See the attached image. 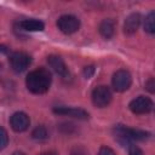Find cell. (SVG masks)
Masks as SVG:
<instances>
[{
  "instance_id": "cell-20",
  "label": "cell",
  "mask_w": 155,
  "mask_h": 155,
  "mask_svg": "<svg viewBox=\"0 0 155 155\" xmlns=\"http://www.w3.org/2000/svg\"><path fill=\"white\" fill-rule=\"evenodd\" d=\"M93 73H94V68L92 67V65H90V67H86L85 69H84V74H85V76L88 79V78H91L92 75H93Z\"/></svg>"
},
{
  "instance_id": "cell-18",
  "label": "cell",
  "mask_w": 155,
  "mask_h": 155,
  "mask_svg": "<svg viewBox=\"0 0 155 155\" xmlns=\"http://www.w3.org/2000/svg\"><path fill=\"white\" fill-rule=\"evenodd\" d=\"M128 155H143V151L139 147L132 144L128 147Z\"/></svg>"
},
{
  "instance_id": "cell-24",
  "label": "cell",
  "mask_w": 155,
  "mask_h": 155,
  "mask_svg": "<svg viewBox=\"0 0 155 155\" xmlns=\"http://www.w3.org/2000/svg\"><path fill=\"white\" fill-rule=\"evenodd\" d=\"M12 155H25L24 153H22V151H15Z\"/></svg>"
},
{
  "instance_id": "cell-16",
  "label": "cell",
  "mask_w": 155,
  "mask_h": 155,
  "mask_svg": "<svg viewBox=\"0 0 155 155\" xmlns=\"http://www.w3.org/2000/svg\"><path fill=\"white\" fill-rule=\"evenodd\" d=\"M8 144V134L5 128L0 127V150L5 149Z\"/></svg>"
},
{
  "instance_id": "cell-22",
  "label": "cell",
  "mask_w": 155,
  "mask_h": 155,
  "mask_svg": "<svg viewBox=\"0 0 155 155\" xmlns=\"http://www.w3.org/2000/svg\"><path fill=\"white\" fill-rule=\"evenodd\" d=\"M7 52H8V47L5 46V45H0V54L7 53Z\"/></svg>"
},
{
  "instance_id": "cell-21",
  "label": "cell",
  "mask_w": 155,
  "mask_h": 155,
  "mask_svg": "<svg viewBox=\"0 0 155 155\" xmlns=\"http://www.w3.org/2000/svg\"><path fill=\"white\" fill-rule=\"evenodd\" d=\"M145 87L148 88V91H149V92H151V93L154 92V87H155V84H154V79H153V78H151V79H149V81L145 84Z\"/></svg>"
},
{
  "instance_id": "cell-13",
  "label": "cell",
  "mask_w": 155,
  "mask_h": 155,
  "mask_svg": "<svg viewBox=\"0 0 155 155\" xmlns=\"http://www.w3.org/2000/svg\"><path fill=\"white\" fill-rule=\"evenodd\" d=\"M18 25L24 31H41L45 28V24L39 19H24Z\"/></svg>"
},
{
  "instance_id": "cell-9",
  "label": "cell",
  "mask_w": 155,
  "mask_h": 155,
  "mask_svg": "<svg viewBox=\"0 0 155 155\" xmlns=\"http://www.w3.org/2000/svg\"><path fill=\"white\" fill-rule=\"evenodd\" d=\"M53 113L58 115H65L70 117H75L79 120H87L88 113L81 108H74V107H56L53 108Z\"/></svg>"
},
{
  "instance_id": "cell-6",
  "label": "cell",
  "mask_w": 155,
  "mask_h": 155,
  "mask_svg": "<svg viewBox=\"0 0 155 155\" xmlns=\"http://www.w3.org/2000/svg\"><path fill=\"white\" fill-rule=\"evenodd\" d=\"M111 84H113V87L115 91L124 92L130 88V86L132 84V76H131L130 71H127L125 69H120L114 73Z\"/></svg>"
},
{
  "instance_id": "cell-7",
  "label": "cell",
  "mask_w": 155,
  "mask_h": 155,
  "mask_svg": "<svg viewBox=\"0 0 155 155\" xmlns=\"http://www.w3.org/2000/svg\"><path fill=\"white\" fill-rule=\"evenodd\" d=\"M58 29L64 34H73L80 28V19L73 15H63L57 21Z\"/></svg>"
},
{
  "instance_id": "cell-19",
  "label": "cell",
  "mask_w": 155,
  "mask_h": 155,
  "mask_svg": "<svg viewBox=\"0 0 155 155\" xmlns=\"http://www.w3.org/2000/svg\"><path fill=\"white\" fill-rule=\"evenodd\" d=\"M98 155H116L115 151L109 148V147H101L99 151H98Z\"/></svg>"
},
{
  "instance_id": "cell-14",
  "label": "cell",
  "mask_w": 155,
  "mask_h": 155,
  "mask_svg": "<svg viewBox=\"0 0 155 155\" xmlns=\"http://www.w3.org/2000/svg\"><path fill=\"white\" fill-rule=\"evenodd\" d=\"M144 30L149 34L155 33V12L150 11L144 19Z\"/></svg>"
},
{
  "instance_id": "cell-17",
  "label": "cell",
  "mask_w": 155,
  "mask_h": 155,
  "mask_svg": "<svg viewBox=\"0 0 155 155\" xmlns=\"http://www.w3.org/2000/svg\"><path fill=\"white\" fill-rule=\"evenodd\" d=\"M70 155H88V151H87L84 147L76 145V147H74V148L71 149Z\"/></svg>"
},
{
  "instance_id": "cell-11",
  "label": "cell",
  "mask_w": 155,
  "mask_h": 155,
  "mask_svg": "<svg viewBox=\"0 0 155 155\" xmlns=\"http://www.w3.org/2000/svg\"><path fill=\"white\" fill-rule=\"evenodd\" d=\"M140 22H142V17L138 12H134V13H131L126 19H125V23H124V31L125 34L127 35H132L134 34L139 25H140Z\"/></svg>"
},
{
  "instance_id": "cell-1",
  "label": "cell",
  "mask_w": 155,
  "mask_h": 155,
  "mask_svg": "<svg viewBox=\"0 0 155 155\" xmlns=\"http://www.w3.org/2000/svg\"><path fill=\"white\" fill-rule=\"evenodd\" d=\"M52 82V76L48 69L46 68H38L31 70L25 79L27 88L34 94H42L48 91Z\"/></svg>"
},
{
  "instance_id": "cell-5",
  "label": "cell",
  "mask_w": 155,
  "mask_h": 155,
  "mask_svg": "<svg viewBox=\"0 0 155 155\" xmlns=\"http://www.w3.org/2000/svg\"><path fill=\"white\" fill-rule=\"evenodd\" d=\"M8 62H10V65L12 68L13 71L16 73H22L24 71L31 63V57L25 53V52H13L10 58H8Z\"/></svg>"
},
{
  "instance_id": "cell-3",
  "label": "cell",
  "mask_w": 155,
  "mask_h": 155,
  "mask_svg": "<svg viewBox=\"0 0 155 155\" xmlns=\"http://www.w3.org/2000/svg\"><path fill=\"white\" fill-rule=\"evenodd\" d=\"M113 94L108 86L101 85L92 91V103L97 108H104L111 102Z\"/></svg>"
},
{
  "instance_id": "cell-4",
  "label": "cell",
  "mask_w": 155,
  "mask_h": 155,
  "mask_svg": "<svg viewBox=\"0 0 155 155\" xmlns=\"http://www.w3.org/2000/svg\"><path fill=\"white\" fill-rule=\"evenodd\" d=\"M128 108L133 113V114H137V115H142V114H148L153 110L154 108V103L153 101L149 98V97H145V96H138L137 98L132 99L128 104Z\"/></svg>"
},
{
  "instance_id": "cell-15",
  "label": "cell",
  "mask_w": 155,
  "mask_h": 155,
  "mask_svg": "<svg viewBox=\"0 0 155 155\" xmlns=\"http://www.w3.org/2000/svg\"><path fill=\"white\" fill-rule=\"evenodd\" d=\"M31 137H33L35 140L41 142V140H45V139L48 138V132H47V130H46L45 126H38V127H35V128L33 130Z\"/></svg>"
},
{
  "instance_id": "cell-10",
  "label": "cell",
  "mask_w": 155,
  "mask_h": 155,
  "mask_svg": "<svg viewBox=\"0 0 155 155\" xmlns=\"http://www.w3.org/2000/svg\"><path fill=\"white\" fill-rule=\"evenodd\" d=\"M47 63H48V65H50L58 75H61V76H63V78H67V76H68V74H69L68 67L65 65V63H64V61L62 59V57L56 56V54H51V56L47 57Z\"/></svg>"
},
{
  "instance_id": "cell-23",
  "label": "cell",
  "mask_w": 155,
  "mask_h": 155,
  "mask_svg": "<svg viewBox=\"0 0 155 155\" xmlns=\"http://www.w3.org/2000/svg\"><path fill=\"white\" fill-rule=\"evenodd\" d=\"M40 155H57L54 151H44V153H41Z\"/></svg>"
},
{
  "instance_id": "cell-12",
  "label": "cell",
  "mask_w": 155,
  "mask_h": 155,
  "mask_svg": "<svg viewBox=\"0 0 155 155\" xmlns=\"http://www.w3.org/2000/svg\"><path fill=\"white\" fill-rule=\"evenodd\" d=\"M98 30H99V34L104 39H110L115 33V21L111 18L103 19L99 24Z\"/></svg>"
},
{
  "instance_id": "cell-8",
  "label": "cell",
  "mask_w": 155,
  "mask_h": 155,
  "mask_svg": "<svg viewBox=\"0 0 155 155\" xmlns=\"http://www.w3.org/2000/svg\"><path fill=\"white\" fill-rule=\"evenodd\" d=\"M10 125L15 132H24L28 130L30 125V119L25 113L16 111L10 117Z\"/></svg>"
},
{
  "instance_id": "cell-2",
  "label": "cell",
  "mask_w": 155,
  "mask_h": 155,
  "mask_svg": "<svg viewBox=\"0 0 155 155\" xmlns=\"http://www.w3.org/2000/svg\"><path fill=\"white\" fill-rule=\"evenodd\" d=\"M113 131H114L115 139L124 147L132 145V142H134V140H145L150 136L149 132L130 128V127H126L124 125H115Z\"/></svg>"
}]
</instances>
